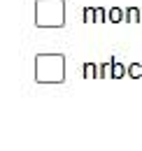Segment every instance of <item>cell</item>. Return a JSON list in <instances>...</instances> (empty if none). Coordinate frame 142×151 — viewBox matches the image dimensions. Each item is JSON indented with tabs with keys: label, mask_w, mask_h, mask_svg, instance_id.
Masks as SVG:
<instances>
[{
	"label": "cell",
	"mask_w": 142,
	"mask_h": 151,
	"mask_svg": "<svg viewBox=\"0 0 142 151\" xmlns=\"http://www.w3.org/2000/svg\"><path fill=\"white\" fill-rule=\"evenodd\" d=\"M35 26L37 28H61V26H65V2L63 0H37Z\"/></svg>",
	"instance_id": "cell-2"
},
{
	"label": "cell",
	"mask_w": 142,
	"mask_h": 151,
	"mask_svg": "<svg viewBox=\"0 0 142 151\" xmlns=\"http://www.w3.org/2000/svg\"><path fill=\"white\" fill-rule=\"evenodd\" d=\"M105 9L103 7H96V23H105Z\"/></svg>",
	"instance_id": "cell-10"
},
{
	"label": "cell",
	"mask_w": 142,
	"mask_h": 151,
	"mask_svg": "<svg viewBox=\"0 0 142 151\" xmlns=\"http://www.w3.org/2000/svg\"><path fill=\"white\" fill-rule=\"evenodd\" d=\"M124 75H126V68L121 65V63L114 60V65H112V77H114V79H121Z\"/></svg>",
	"instance_id": "cell-7"
},
{
	"label": "cell",
	"mask_w": 142,
	"mask_h": 151,
	"mask_svg": "<svg viewBox=\"0 0 142 151\" xmlns=\"http://www.w3.org/2000/svg\"><path fill=\"white\" fill-rule=\"evenodd\" d=\"M124 9H119V7H112V9H109V21H112V23H119V21L124 19Z\"/></svg>",
	"instance_id": "cell-6"
},
{
	"label": "cell",
	"mask_w": 142,
	"mask_h": 151,
	"mask_svg": "<svg viewBox=\"0 0 142 151\" xmlns=\"http://www.w3.org/2000/svg\"><path fill=\"white\" fill-rule=\"evenodd\" d=\"M128 77H135V79L142 77V65L140 63H130V65H128Z\"/></svg>",
	"instance_id": "cell-8"
},
{
	"label": "cell",
	"mask_w": 142,
	"mask_h": 151,
	"mask_svg": "<svg viewBox=\"0 0 142 151\" xmlns=\"http://www.w3.org/2000/svg\"><path fill=\"white\" fill-rule=\"evenodd\" d=\"M112 65H114V60H107L100 65V79H109L112 77Z\"/></svg>",
	"instance_id": "cell-5"
},
{
	"label": "cell",
	"mask_w": 142,
	"mask_h": 151,
	"mask_svg": "<svg viewBox=\"0 0 142 151\" xmlns=\"http://www.w3.org/2000/svg\"><path fill=\"white\" fill-rule=\"evenodd\" d=\"M82 72H84V79H96V77H98V65L91 63V60H86L84 68H82Z\"/></svg>",
	"instance_id": "cell-3"
},
{
	"label": "cell",
	"mask_w": 142,
	"mask_h": 151,
	"mask_svg": "<svg viewBox=\"0 0 142 151\" xmlns=\"http://www.w3.org/2000/svg\"><path fill=\"white\" fill-rule=\"evenodd\" d=\"M126 19H128V23H140V9L138 7H128L126 9Z\"/></svg>",
	"instance_id": "cell-4"
},
{
	"label": "cell",
	"mask_w": 142,
	"mask_h": 151,
	"mask_svg": "<svg viewBox=\"0 0 142 151\" xmlns=\"http://www.w3.org/2000/svg\"><path fill=\"white\" fill-rule=\"evenodd\" d=\"M65 79V58L61 54H40L35 58V81L61 84Z\"/></svg>",
	"instance_id": "cell-1"
},
{
	"label": "cell",
	"mask_w": 142,
	"mask_h": 151,
	"mask_svg": "<svg viewBox=\"0 0 142 151\" xmlns=\"http://www.w3.org/2000/svg\"><path fill=\"white\" fill-rule=\"evenodd\" d=\"M84 23H96V7H84Z\"/></svg>",
	"instance_id": "cell-9"
}]
</instances>
